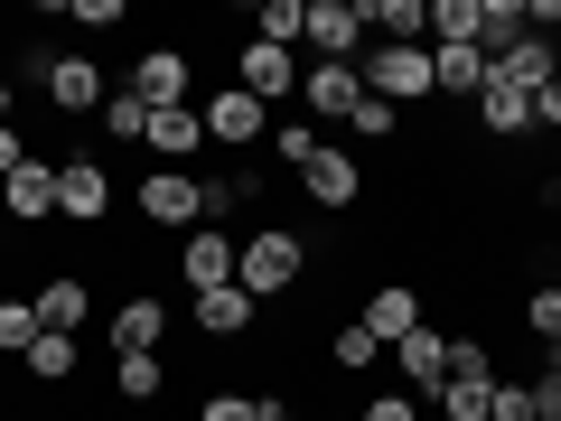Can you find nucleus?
<instances>
[{"mask_svg": "<svg viewBox=\"0 0 561 421\" xmlns=\"http://www.w3.org/2000/svg\"><path fill=\"white\" fill-rule=\"evenodd\" d=\"M309 262H319L309 235H290V225H253L243 253H234V291H253V300L272 309L280 291H300V281H309Z\"/></svg>", "mask_w": 561, "mask_h": 421, "instance_id": "1", "label": "nucleus"}, {"mask_svg": "<svg viewBox=\"0 0 561 421\" xmlns=\"http://www.w3.org/2000/svg\"><path fill=\"white\" fill-rule=\"evenodd\" d=\"M131 216L160 225V235H197V225H206V179H187V169H150V179L131 187Z\"/></svg>", "mask_w": 561, "mask_h": 421, "instance_id": "2", "label": "nucleus"}, {"mask_svg": "<svg viewBox=\"0 0 561 421\" xmlns=\"http://www.w3.org/2000/svg\"><path fill=\"white\" fill-rule=\"evenodd\" d=\"M356 76H365V94L393 103V113H402V103H431V94H440V84H431V47H383V38H375Z\"/></svg>", "mask_w": 561, "mask_h": 421, "instance_id": "3", "label": "nucleus"}, {"mask_svg": "<svg viewBox=\"0 0 561 421\" xmlns=\"http://www.w3.org/2000/svg\"><path fill=\"white\" fill-rule=\"evenodd\" d=\"M365 29H375V0H309L300 38L319 47V66H365Z\"/></svg>", "mask_w": 561, "mask_h": 421, "instance_id": "4", "label": "nucleus"}, {"mask_svg": "<svg viewBox=\"0 0 561 421\" xmlns=\"http://www.w3.org/2000/svg\"><path fill=\"white\" fill-rule=\"evenodd\" d=\"M122 94L150 103V113H169V103H197V57H187V47H140L131 76H122Z\"/></svg>", "mask_w": 561, "mask_h": 421, "instance_id": "5", "label": "nucleus"}, {"mask_svg": "<svg viewBox=\"0 0 561 421\" xmlns=\"http://www.w3.org/2000/svg\"><path fill=\"white\" fill-rule=\"evenodd\" d=\"M38 84H47V113H57V122H84V113H103V103H113L103 66H94V57H57V47L38 57Z\"/></svg>", "mask_w": 561, "mask_h": 421, "instance_id": "6", "label": "nucleus"}, {"mask_svg": "<svg viewBox=\"0 0 561 421\" xmlns=\"http://www.w3.org/2000/svg\"><path fill=\"white\" fill-rule=\"evenodd\" d=\"M197 113H206V140H216V150H234V160L272 140V103H253L243 84H216V94H206Z\"/></svg>", "mask_w": 561, "mask_h": 421, "instance_id": "7", "label": "nucleus"}, {"mask_svg": "<svg viewBox=\"0 0 561 421\" xmlns=\"http://www.w3.org/2000/svg\"><path fill=\"white\" fill-rule=\"evenodd\" d=\"M300 76H309V66L290 57V47H272V38H243V47H234V76H225V84H243L253 103H300Z\"/></svg>", "mask_w": 561, "mask_h": 421, "instance_id": "8", "label": "nucleus"}, {"mask_svg": "<svg viewBox=\"0 0 561 421\" xmlns=\"http://www.w3.org/2000/svg\"><path fill=\"white\" fill-rule=\"evenodd\" d=\"M57 216L66 225H103L113 216V169H103L94 150H66L57 160Z\"/></svg>", "mask_w": 561, "mask_h": 421, "instance_id": "9", "label": "nucleus"}, {"mask_svg": "<svg viewBox=\"0 0 561 421\" xmlns=\"http://www.w3.org/2000/svg\"><path fill=\"white\" fill-rule=\"evenodd\" d=\"M421 319H431V300H421L412 281H375V291H365V309H356V328H365V338L383 346V356H393V346L412 338Z\"/></svg>", "mask_w": 561, "mask_h": 421, "instance_id": "10", "label": "nucleus"}, {"mask_svg": "<svg viewBox=\"0 0 561 421\" xmlns=\"http://www.w3.org/2000/svg\"><path fill=\"white\" fill-rule=\"evenodd\" d=\"M300 197L319 206V216H356V206H365V169H356V150H337V140H328L319 160L300 169Z\"/></svg>", "mask_w": 561, "mask_h": 421, "instance_id": "11", "label": "nucleus"}, {"mask_svg": "<svg viewBox=\"0 0 561 421\" xmlns=\"http://www.w3.org/2000/svg\"><path fill=\"white\" fill-rule=\"evenodd\" d=\"M169 300L160 291H122V309H113V356H160L169 346Z\"/></svg>", "mask_w": 561, "mask_h": 421, "instance_id": "12", "label": "nucleus"}, {"mask_svg": "<svg viewBox=\"0 0 561 421\" xmlns=\"http://www.w3.org/2000/svg\"><path fill=\"white\" fill-rule=\"evenodd\" d=\"M234 253L243 243L225 235V225H197V235H179V281L187 291H225V281H234Z\"/></svg>", "mask_w": 561, "mask_h": 421, "instance_id": "13", "label": "nucleus"}, {"mask_svg": "<svg viewBox=\"0 0 561 421\" xmlns=\"http://www.w3.org/2000/svg\"><path fill=\"white\" fill-rule=\"evenodd\" d=\"M140 150H150L160 169H187V160L206 150V113H197V103H169V113H150V132H140Z\"/></svg>", "mask_w": 561, "mask_h": 421, "instance_id": "14", "label": "nucleus"}, {"mask_svg": "<svg viewBox=\"0 0 561 421\" xmlns=\"http://www.w3.org/2000/svg\"><path fill=\"white\" fill-rule=\"evenodd\" d=\"M0 216L10 225H57V160H28L0 179Z\"/></svg>", "mask_w": 561, "mask_h": 421, "instance_id": "15", "label": "nucleus"}, {"mask_svg": "<svg viewBox=\"0 0 561 421\" xmlns=\"http://www.w3.org/2000/svg\"><path fill=\"white\" fill-rule=\"evenodd\" d=\"M393 365H402V394H440V384H449V328L421 319L412 338L393 346Z\"/></svg>", "mask_w": 561, "mask_h": 421, "instance_id": "16", "label": "nucleus"}, {"mask_svg": "<svg viewBox=\"0 0 561 421\" xmlns=\"http://www.w3.org/2000/svg\"><path fill=\"white\" fill-rule=\"evenodd\" d=\"M28 309H38V328H66V338H76V328L94 319V281H84V272H38Z\"/></svg>", "mask_w": 561, "mask_h": 421, "instance_id": "17", "label": "nucleus"}, {"mask_svg": "<svg viewBox=\"0 0 561 421\" xmlns=\"http://www.w3.org/2000/svg\"><path fill=\"white\" fill-rule=\"evenodd\" d=\"M253 328H262V300H253V291H234V281H225V291H197V338L243 346Z\"/></svg>", "mask_w": 561, "mask_h": 421, "instance_id": "18", "label": "nucleus"}, {"mask_svg": "<svg viewBox=\"0 0 561 421\" xmlns=\"http://www.w3.org/2000/svg\"><path fill=\"white\" fill-rule=\"evenodd\" d=\"M300 103H309V122H346L365 103V76L356 66H309L300 76Z\"/></svg>", "mask_w": 561, "mask_h": 421, "instance_id": "19", "label": "nucleus"}, {"mask_svg": "<svg viewBox=\"0 0 561 421\" xmlns=\"http://www.w3.org/2000/svg\"><path fill=\"white\" fill-rule=\"evenodd\" d=\"M478 132H486V140H534V94H515L505 76H486V94H478Z\"/></svg>", "mask_w": 561, "mask_h": 421, "instance_id": "20", "label": "nucleus"}, {"mask_svg": "<svg viewBox=\"0 0 561 421\" xmlns=\"http://www.w3.org/2000/svg\"><path fill=\"white\" fill-rule=\"evenodd\" d=\"M496 76L515 84V94H542V84L561 76V47H552V38H534V29H524V38L505 47V57H496Z\"/></svg>", "mask_w": 561, "mask_h": 421, "instance_id": "21", "label": "nucleus"}, {"mask_svg": "<svg viewBox=\"0 0 561 421\" xmlns=\"http://www.w3.org/2000/svg\"><path fill=\"white\" fill-rule=\"evenodd\" d=\"M20 365H28V384H47V394H66V384H76V375H84V346H76V338H66V328H47V338H38V346H28V356H20Z\"/></svg>", "mask_w": 561, "mask_h": 421, "instance_id": "22", "label": "nucleus"}, {"mask_svg": "<svg viewBox=\"0 0 561 421\" xmlns=\"http://www.w3.org/2000/svg\"><path fill=\"white\" fill-rule=\"evenodd\" d=\"M486 76H496V66H486L478 47H431V84H440V94H468V103H478Z\"/></svg>", "mask_w": 561, "mask_h": 421, "instance_id": "23", "label": "nucleus"}, {"mask_svg": "<svg viewBox=\"0 0 561 421\" xmlns=\"http://www.w3.org/2000/svg\"><path fill=\"white\" fill-rule=\"evenodd\" d=\"M169 394V356H113V402H160Z\"/></svg>", "mask_w": 561, "mask_h": 421, "instance_id": "24", "label": "nucleus"}, {"mask_svg": "<svg viewBox=\"0 0 561 421\" xmlns=\"http://www.w3.org/2000/svg\"><path fill=\"white\" fill-rule=\"evenodd\" d=\"M383 47H431V0H375Z\"/></svg>", "mask_w": 561, "mask_h": 421, "instance_id": "25", "label": "nucleus"}, {"mask_svg": "<svg viewBox=\"0 0 561 421\" xmlns=\"http://www.w3.org/2000/svg\"><path fill=\"white\" fill-rule=\"evenodd\" d=\"M515 38H524V0H478V57L496 66Z\"/></svg>", "mask_w": 561, "mask_h": 421, "instance_id": "26", "label": "nucleus"}, {"mask_svg": "<svg viewBox=\"0 0 561 421\" xmlns=\"http://www.w3.org/2000/svg\"><path fill=\"white\" fill-rule=\"evenodd\" d=\"M272 150H280V169H290V179H300V169H309V160H319L328 140H319V122H309V113H290V122H280V113H272Z\"/></svg>", "mask_w": 561, "mask_h": 421, "instance_id": "27", "label": "nucleus"}, {"mask_svg": "<svg viewBox=\"0 0 561 421\" xmlns=\"http://www.w3.org/2000/svg\"><path fill=\"white\" fill-rule=\"evenodd\" d=\"M47 328H38V309H28V291H0V356H28Z\"/></svg>", "mask_w": 561, "mask_h": 421, "instance_id": "28", "label": "nucleus"}, {"mask_svg": "<svg viewBox=\"0 0 561 421\" xmlns=\"http://www.w3.org/2000/svg\"><path fill=\"white\" fill-rule=\"evenodd\" d=\"M300 29H309V0H262L253 10V38H272V47H300Z\"/></svg>", "mask_w": 561, "mask_h": 421, "instance_id": "29", "label": "nucleus"}, {"mask_svg": "<svg viewBox=\"0 0 561 421\" xmlns=\"http://www.w3.org/2000/svg\"><path fill=\"white\" fill-rule=\"evenodd\" d=\"M431 47H478V0H431Z\"/></svg>", "mask_w": 561, "mask_h": 421, "instance_id": "30", "label": "nucleus"}, {"mask_svg": "<svg viewBox=\"0 0 561 421\" xmlns=\"http://www.w3.org/2000/svg\"><path fill=\"white\" fill-rule=\"evenodd\" d=\"M328 365H337V375H375V365H383V346H375V338H365V328H356V319H346V328H337V338H328Z\"/></svg>", "mask_w": 561, "mask_h": 421, "instance_id": "31", "label": "nucleus"}, {"mask_svg": "<svg viewBox=\"0 0 561 421\" xmlns=\"http://www.w3.org/2000/svg\"><path fill=\"white\" fill-rule=\"evenodd\" d=\"M187 421H253V394H243V384H206V394L187 402Z\"/></svg>", "mask_w": 561, "mask_h": 421, "instance_id": "32", "label": "nucleus"}, {"mask_svg": "<svg viewBox=\"0 0 561 421\" xmlns=\"http://www.w3.org/2000/svg\"><path fill=\"white\" fill-rule=\"evenodd\" d=\"M524 328H534L542 346L561 338V281H542V291H524Z\"/></svg>", "mask_w": 561, "mask_h": 421, "instance_id": "33", "label": "nucleus"}, {"mask_svg": "<svg viewBox=\"0 0 561 421\" xmlns=\"http://www.w3.org/2000/svg\"><path fill=\"white\" fill-rule=\"evenodd\" d=\"M57 20H76V29H122V20H131V0H57Z\"/></svg>", "mask_w": 561, "mask_h": 421, "instance_id": "34", "label": "nucleus"}, {"mask_svg": "<svg viewBox=\"0 0 561 421\" xmlns=\"http://www.w3.org/2000/svg\"><path fill=\"white\" fill-rule=\"evenodd\" d=\"M103 132H113V140H140V132H150V103H131V94L113 84V103H103Z\"/></svg>", "mask_w": 561, "mask_h": 421, "instance_id": "35", "label": "nucleus"}, {"mask_svg": "<svg viewBox=\"0 0 561 421\" xmlns=\"http://www.w3.org/2000/svg\"><path fill=\"white\" fill-rule=\"evenodd\" d=\"M346 132H356V140H393V132H402V113H393V103H375V94H365L356 113H346Z\"/></svg>", "mask_w": 561, "mask_h": 421, "instance_id": "36", "label": "nucleus"}, {"mask_svg": "<svg viewBox=\"0 0 561 421\" xmlns=\"http://www.w3.org/2000/svg\"><path fill=\"white\" fill-rule=\"evenodd\" d=\"M356 421H431V412H421V394H402V384H393V394L356 402Z\"/></svg>", "mask_w": 561, "mask_h": 421, "instance_id": "37", "label": "nucleus"}, {"mask_svg": "<svg viewBox=\"0 0 561 421\" xmlns=\"http://www.w3.org/2000/svg\"><path fill=\"white\" fill-rule=\"evenodd\" d=\"M524 394H534V421H561V365H552V356H542V375H534V384H524Z\"/></svg>", "mask_w": 561, "mask_h": 421, "instance_id": "38", "label": "nucleus"}, {"mask_svg": "<svg viewBox=\"0 0 561 421\" xmlns=\"http://www.w3.org/2000/svg\"><path fill=\"white\" fill-rule=\"evenodd\" d=\"M28 160H38V150H28V132H20V122H0V179H10V169H28Z\"/></svg>", "mask_w": 561, "mask_h": 421, "instance_id": "39", "label": "nucleus"}, {"mask_svg": "<svg viewBox=\"0 0 561 421\" xmlns=\"http://www.w3.org/2000/svg\"><path fill=\"white\" fill-rule=\"evenodd\" d=\"M534 132H561V76H552V84L534 94Z\"/></svg>", "mask_w": 561, "mask_h": 421, "instance_id": "40", "label": "nucleus"}, {"mask_svg": "<svg viewBox=\"0 0 561 421\" xmlns=\"http://www.w3.org/2000/svg\"><path fill=\"white\" fill-rule=\"evenodd\" d=\"M253 421H300V412H290V394H253Z\"/></svg>", "mask_w": 561, "mask_h": 421, "instance_id": "41", "label": "nucleus"}, {"mask_svg": "<svg viewBox=\"0 0 561 421\" xmlns=\"http://www.w3.org/2000/svg\"><path fill=\"white\" fill-rule=\"evenodd\" d=\"M0 122H20V84L10 76H0Z\"/></svg>", "mask_w": 561, "mask_h": 421, "instance_id": "42", "label": "nucleus"}, {"mask_svg": "<svg viewBox=\"0 0 561 421\" xmlns=\"http://www.w3.org/2000/svg\"><path fill=\"white\" fill-rule=\"evenodd\" d=\"M542 356H552V365H561V338H552V346H542Z\"/></svg>", "mask_w": 561, "mask_h": 421, "instance_id": "43", "label": "nucleus"}, {"mask_svg": "<svg viewBox=\"0 0 561 421\" xmlns=\"http://www.w3.org/2000/svg\"><path fill=\"white\" fill-rule=\"evenodd\" d=\"M328 421H356V412H328Z\"/></svg>", "mask_w": 561, "mask_h": 421, "instance_id": "44", "label": "nucleus"}, {"mask_svg": "<svg viewBox=\"0 0 561 421\" xmlns=\"http://www.w3.org/2000/svg\"><path fill=\"white\" fill-rule=\"evenodd\" d=\"M0 235H10V216H0Z\"/></svg>", "mask_w": 561, "mask_h": 421, "instance_id": "45", "label": "nucleus"}]
</instances>
